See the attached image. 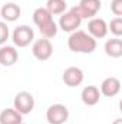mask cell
<instances>
[{"mask_svg":"<svg viewBox=\"0 0 122 124\" xmlns=\"http://www.w3.org/2000/svg\"><path fill=\"white\" fill-rule=\"evenodd\" d=\"M68 46L75 54H92L96 49V39L83 31H75L69 35Z\"/></svg>","mask_w":122,"mask_h":124,"instance_id":"obj_1","label":"cell"},{"mask_svg":"<svg viewBox=\"0 0 122 124\" xmlns=\"http://www.w3.org/2000/svg\"><path fill=\"white\" fill-rule=\"evenodd\" d=\"M81 23H82V17L78 15L75 7H72L70 10L62 13L61 19H59V28L63 32H68V33H72V32L78 31Z\"/></svg>","mask_w":122,"mask_h":124,"instance_id":"obj_2","label":"cell"},{"mask_svg":"<svg viewBox=\"0 0 122 124\" xmlns=\"http://www.w3.org/2000/svg\"><path fill=\"white\" fill-rule=\"evenodd\" d=\"M33 39H34V32L30 26H26V25L17 26L12 33V40L14 46H19V48H26L33 42Z\"/></svg>","mask_w":122,"mask_h":124,"instance_id":"obj_3","label":"cell"},{"mask_svg":"<svg viewBox=\"0 0 122 124\" xmlns=\"http://www.w3.org/2000/svg\"><path fill=\"white\" fill-rule=\"evenodd\" d=\"M13 105H14V110L19 111L22 116L30 114L34 108V98L27 91H20L16 94V97L13 100Z\"/></svg>","mask_w":122,"mask_h":124,"instance_id":"obj_4","label":"cell"},{"mask_svg":"<svg viewBox=\"0 0 122 124\" xmlns=\"http://www.w3.org/2000/svg\"><path fill=\"white\" fill-rule=\"evenodd\" d=\"M69 118V110L63 104H52L46 111V120L49 124H65Z\"/></svg>","mask_w":122,"mask_h":124,"instance_id":"obj_5","label":"cell"},{"mask_svg":"<svg viewBox=\"0 0 122 124\" xmlns=\"http://www.w3.org/2000/svg\"><path fill=\"white\" fill-rule=\"evenodd\" d=\"M32 54L36 59L39 61H47L52 54H53V46H52V42L46 38H42V39H37L33 46H32Z\"/></svg>","mask_w":122,"mask_h":124,"instance_id":"obj_6","label":"cell"},{"mask_svg":"<svg viewBox=\"0 0 122 124\" xmlns=\"http://www.w3.org/2000/svg\"><path fill=\"white\" fill-rule=\"evenodd\" d=\"M101 0H81L78 6H75L78 15L83 19H92L101 10Z\"/></svg>","mask_w":122,"mask_h":124,"instance_id":"obj_7","label":"cell"},{"mask_svg":"<svg viewBox=\"0 0 122 124\" xmlns=\"http://www.w3.org/2000/svg\"><path fill=\"white\" fill-rule=\"evenodd\" d=\"M83 71L78 66H69L63 71V75H62V79L65 82V85L70 87V88H75V87H79L82 82H83Z\"/></svg>","mask_w":122,"mask_h":124,"instance_id":"obj_8","label":"cell"},{"mask_svg":"<svg viewBox=\"0 0 122 124\" xmlns=\"http://www.w3.org/2000/svg\"><path fill=\"white\" fill-rule=\"evenodd\" d=\"M88 32L93 39H102L108 35V23L101 17H92L88 23Z\"/></svg>","mask_w":122,"mask_h":124,"instance_id":"obj_9","label":"cell"},{"mask_svg":"<svg viewBox=\"0 0 122 124\" xmlns=\"http://www.w3.org/2000/svg\"><path fill=\"white\" fill-rule=\"evenodd\" d=\"M19 59V52L12 45H1L0 48V65L12 66Z\"/></svg>","mask_w":122,"mask_h":124,"instance_id":"obj_10","label":"cell"},{"mask_svg":"<svg viewBox=\"0 0 122 124\" xmlns=\"http://www.w3.org/2000/svg\"><path fill=\"white\" fill-rule=\"evenodd\" d=\"M119 91H121V81L115 77H109V78L103 79L102 84H101V94H103L105 97L112 98Z\"/></svg>","mask_w":122,"mask_h":124,"instance_id":"obj_11","label":"cell"},{"mask_svg":"<svg viewBox=\"0 0 122 124\" xmlns=\"http://www.w3.org/2000/svg\"><path fill=\"white\" fill-rule=\"evenodd\" d=\"M0 15L3 17V22H16L22 15V9L16 3H6L3 4Z\"/></svg>","mask_w":122,"mask_h":124,"instance_id":"obj_12","label":"cell"},{"mask_svg":"<svg viewBox=\"0 0 122 124\" xmlns=\"http://www.w3.org/2000/svg\"><path fill=\"white\" fill-rule=\"evenodd\" d=\"M81 98H82V102L85 105H96L99 102V98H101V91L95 85H88L82 90Z\"/></svg>","mask_w":122,"mask_h":124,"instance_id":"obj_13","label":"cell"},{"mask_svg":"<svg viewBox=\"0 0 122 124\" xmlns=\"http://www.w3.org/2000/svg\"><path fill=\"white\" fill-rule=\"evenodd\" d=\"M105 54L111 58H121L122 56V40L119 38L108 39L105 42Z\"/></svg>","mask_w":122,"mask_h":124,"instance_id":"obj_14","label":"cell"},{"mask_svg":"<svg viewBox=\"0 0 122 124\" xmlns=\"http://www.w3.org/2000/svg\"><path fill=\"white\" fill-rule=\"evenodd\" d=\"M22 114L14 108H4L0 113V124H20Z\"/></svg>","mask_w":122,"mask_h":124,"instance_id":"obj_15","label":"cell"},{"mask_svg":"<svg viewBox=\"0 0 122 124\" xmlns=\"http://www.w3.org/2000/svg\"><path fill=\"white\" fill-rule=\"evenodd\" d=\"M52 20H53V16L46 10V7H37L33 12V22L37 28H40V26L52 22Z\"/></svg>","mask_w":122,"mask_h":124,"instance_id":"obj_16","label":"cell"},{"mask_svg":"<svg viewBox=\"0 0 122 124\" xmlns=\"http://www.w3.org/2000/svg\"><path fill=\"white\" fill-rule=\"evenodd\" d=\"M68 9V3L65 0H47L46 1V10L53 15H62Z\"/></svg>","mask_w":122,"mask_h":124,"instance_id":"obj_17","label":"cell"},{"mask_svg":"<svg viewBox=\"0 0 122 124\" xmlns=\"http://www.w3.org/2000/svg\"><path fill=\"white\" fill-rule=\"evenodd\" d=\"M58 29H59V28H58V25L55 23V20H52V22H49V23H46V25H43V26L39 28L42 36L46 38V39H50V38L56 36V35H58Z\"/></svg>","mask_w":122,"mask_h":124,"instance_id":"obj_18","label":"cell"},{"mask_svg":"<svg viewBox=\"0 0 122 124\" xmlns=\"http://www.w3.org/2000/svg\"><path fill=\"white\" fill-rule=\"evenodd\" d=\"M108 31H111L112 35H115V38H119L122 35V17L112 19L111 23L108 25Z\"/></svg>","mask_w":122,"mask_h":124,"instance_id":"obj_19","label":"cell"},{"mask_svg":"<svg viewBox=\"0 0 122 124\" xmlns=\"http://www.w3.org/2000/svg\"><path fill=\"white\" fill-rule=\"evenodd\" d=\"M9 36H10V32H9V28H7V23L0 20V46L7 42Z\"/></svg>","mask_w":122,"mask_h":124,"instance_id":"obj_20","label":"cell"},{"mask_svg":"<svg viewBox=\"0 0 122 124\" xmlns=\"http://www.w3.org/2000/svg\"><path fill=\"white\" fill-rule=\"evenodd\" d=\"M111 10L115 16L121 17L122 16V0H112L111 3Z\"/></svg>","mask_w":122,"mask_h":124,"instance_id":"obj_21","label":"cell"},{"mask_svg":"<svg viewBox=\"0 0 122 124\" xmlns=\"http://www.w3.org/2000/svg\"><path fill=\"white\" fill-rule=\"evenodd\" d=\"M112 124H122V118H116V120H115Z\"/></svg>","mask_w":122,"mask_h":124,"instance_id":"obj_22","label":"cell"},{"mask_svg":"<svg viewBox=\"0 0 122 124\" xmlns=\"http://www.w3.org/2000/svg\"><path fill=\"white\" fill-rule=\"evenodd\" d=\"M20 124H25V123H20Z\"/></svg>","mask_w":122,"mask_h":124,"instance_id":"obj_23","label":"cell"}]
</instances>
